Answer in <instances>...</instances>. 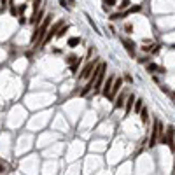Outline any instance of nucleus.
Returning a JSON list of instances; mask_svg holds the SVG:
<instances>
[{"label":"nucleus","mask_w":175,"mask_h":175,"mask_svg":"<svg viewBox=\"0 0 175 175\" xmlns=\"http://www.w3.org/2000/svg\"><path fill=\"white\" fill-rule=\"evenodd\" d=\"M124 102H126V95H124V93H121V95H117V98H116V103H114V107H116V109H121V107L124 105Z\"/></svg>","instance_id":"9"},{"label":"nucleus","mask_w":175,"mask_h":175,"mask_svg":"<svg viewBox=\"0 0 175 175\" xmlns=\"http://www.w3.org/2000/svg\"><path fill=\"white\" fill-rule=\"evenodd\" d=\"M131 6V2H130V0H123V2L119 4V11H124V9H128Z\"/></svg>","instance_id":"15"},{"label":"nucleus","mask_w":175,"mask_h":175,"mask_svg":"<svg viewBox=\"0 0 175 175\" xmlns=\"http://www.w3.org/2000/svg\"><path fill=\"white\" fill-rule=\"evenodd\" d=\"M51 14H48L46 18H44V21L40 23V26H37V30L32 33V40L37 44V46H39V44H42L44 42V39H46V33H48V30H49V25H51Z\"/></svg>","instance_id":"1"},{"label":"nucleus","mask_w":175,"mask_h":175,"mask_svg":"<svg viewBox=\"0 0 175 175\" xmlns=\"http://www.w3.org/2000/svg\"><path fill=\"white\" fill-rule=\"evenodd\" d=\"M140 9H142L140 6H133V7H131V6H130V7L126 9V14H130V12H138Z\"/></svg>","instance_id":"16"},{"label":"nucleus","mask_w":175,"mask_h":175,"mask_svg":"<svg viewBox=\"0 0 175 175\" xmlns=\"http://www.w3.org/2000/svg\"><path fill=\"white\" fill-rule=\"evenodd\" d=\"M142 49H144V51H151V49H152V46H144Z\"/></svg>","instance_id":"24"},{"label":"nucleus","mask_w":175,"mask_h":175,"mask_svg":"<svg viewBox=\"0 0 175 175\" xmlns=\"http://www.w3.org/2000/svg\"><path fill=\"white\" fill-rule=\"evenodd\" d=\"M165 135H166V144H168V145H170V149L173 151V149H175V144H173V137H175V128H173L172 124H170V126L166 128V133H165Z\"/></svg>","instance_id":"5"},{"label":"nucleus","mask_w":175,"mask_h":175,"mask_svg":"<svg viewBox=\"0 0 175 175\" xmlns=\"http://www.w3.org/2000/svg\"><path fill=\"white\" fill-rule=\"evenodd\" d=\"M145 68H147V72H158V70H159V67H158L156 63H147Z\"/></svg>","instance_id":"13"},{"label":"nucleus","mask_w":175,"mask_h":175,"mask_svg":"<svg viewBox=\"0 0 175 175\" xmlns=\"http://www.w3.org/2000/svg\"><path fill=\"white\" fill-rule=\"evenodd\" d=\"M67 44H68V48H77L79 44H81V39L79 37H70Z\"/></svg>","instance_id":"10"},{"label":"nucleus","mask_w":175,"mask_h":175,"mask_svg":"<svg viewBox=\"0 0 175 175\" xmlns=\"http://www.w3.org/2000/svg\"><path fill=\"white\" fill-rule=\"evenodd\" d=\"M40 2H42V0H33V12H39V7H40Z\"/></svg>","instance_id":"19"},{"label":"nucleus","mask_w":175,"mask_h":175,"mask_svg":"<svg viewBox=\"0 0 175 175\" xmlns=\"http://www.w3.org/2000/svg\"><path fill=\"white\" fill-rule=\"evenodd\" d=\"M142 105H144V100H142V98H138V100L133 103V110H135V114H140V110H142Z\"/></svg>","instance_id":"11"},{"label":"nucleus","mask_w":175,"mask_h":175,"mask_svg":"<svg viewBox=\"0 0 175 175\" xmlns=\"http://www.w3.org/2000/svg\"><path fill=\"white\" fill-rule=\"evenodd\" d=\"M95 67H96V61H90L88 65H84V68L81 70V79H90V75H91V72L95 70Z\"/></svg>","instance_id":"3"},{"label":"nucleus","mask_w":175,"mask_h":175,"mask_svg":"<svg viewBox=\"0 0 175 175\" xmlns=\"http://www.w3.org/2000/svg\"><path fill=\"white\" fill-rule=\"evenodd\" d=\"M133 103H135V95H128V96H126V102H124V114H126V116L131 112Z\"/></svg>","instance_id":"7"},{"label":"nucleus","mask_w":175,"mask_h":175,"mask_svg":"<svg viewBox=\"0 0 175 175\" xmlns=\"http://www.w3.org/2000/svg\"><path fill=\"white\" fill-rule=\"evenodd\" d=\"M25 9H26V4H23V6H19V9H18V16H23V12H25Z\"/></svg>","instance_id":"22"},{"label":"nucleus","mask_w":175,"mask_h":175,"mask_svg":"<svg viewBox=\"0 0 175 175\" xmlns=\"http://www.w3.org/2000/svg\"><path fill=\"white\" fill-rule=\"evenodd\" d=\"M75 61H77V56H75V54H70V56L67 58V63H68V65H72V63H75Z\"/></svg>","instance_id":"18"},{"label":"nucleus","mask_w":175,"mask_h":175,"mask_svg":"<svg viewBox=\"0 0 175 175\" xmlns=\"http://www.w3.org/2000/svg\"><path fill=\"white\" fill-rule=\"evenodd\" d=\"M124 30H126V33H131V30H133V26H131V25H124Z\"/></svg>","instance_id":"23"},{"label":"nucleus","mask_w":175,"mask_h":175,"mask_svg":"<svg viewBox=\"0 0 175 175\" xmlns=\"http://www.w3.org/2000/svg\"><path fill=\"white\" fill-rule=\"evenodd\" d=\"M173 98H175V93H173Z\"/></svg>","instance_id":"26"},{"label":"nucleus","mask_w":175,"mask_h":175,"mask_svg":"<svg viewBox=\"0 0 175 175\" xmlns=\"http://www.w3.org/2000/svg\"><path fill=\"white\" fill-rule=\"evenodd\" d=\"M91 88H93V82H91V81H88V84L84 86V90L81 91V96H86L88 93H90V91H91Z\"/></svg>","instance_id":"12"},{"label":"nucleus","mask_w":175,"mask_h":175,"mask_svg":"<svg viewBox=\"0 0 175 175\" xmlns=\"http://www.w3.org/2000/svg\"><path fill=\"white\" fill-rule=\"evenodd\" d=\"M121 84H123V81H121V79H114V84H112V90H110L109 98H114V96L119 93V88H121Z\"/></svg>","instance_id":"8"},{"label":"nucleus","mask_w":175,"mask_h":175,"mask_svg":"<svg viewBox=\"0 0 175 175\" xmlns=\"http://www.w3.org/2000/svg\"><path fill=\"white\" fill-rule=\"evenodd\" d=\"M140 116H142V121H144V123H147V121H149V112H147V109H144V107H142Z\"/></svg>","instance_id":"14"},{"label":"nucleus","mask_w":175,"mask_h":175,"mask_svg":"<svg viewBox=\"0 0 175 175\" xmlns=\"http://www.w3.org/2000/svg\"><path fill=\"white\" fill-rule=\"evenodd\" d=\"M81 61H82V58H81V60L77 58V61H75V63H72V72H75V70L79 68V65H81Z\"/></svg>","instance_id":"20"},{"label":"nucleus","mask_w":175,"mask_h":175,"mask_svg":"<svg viewBox=\"0 0 175 175\" xmlns=\"http://www.w3.org/2000/svg\"><path fill=\"white\" fill-rule=\"evenodd\" d=\"M123 46H124V49L128 51V54H130L131 58H135V44H133V40L123 39Z\"/></svg>","instance_id":"6"},{"label":"nucleus","mask_w":175,"mask_h":175,"mask_svg":"<svg viewBox=\"0 0 175 175\" xmlns=\"http://www.w3.org/2000/svg\"><path fill=\"white\" fill-rule=\"evenodd\" d=\"M114 75H109L107 79H105V82H103V88H102V93H103V96L105 98H109V95H110V90H112V84H114Z\"/></svg>","instance_id":"4"},{"label":"nucleus","mask_w":175,"mask_h":175,"mask_svg":"<svg viewBox=\"0 0 175 175\" xmlns=\"http://www.w3.org/2000/svg\"><path fill=\"white\" fill-rule=\"evenodd\" d=\"M173 49H175V46H173Z\"/></svg>","instance_id":"27"},{"label":"nucleus","mask_w":175,"mask_h":175,"mask_svg":"<svg viewBox=\"0 0 175 175\" xmlns=\"http://www.w3.org/2000/svg\"><path fill=\"white\" fill-rule=\"evenodd\" d=\"M67 30H68V25H67V26H65V25H63V26H61V28H60V30H58V33H56V37H63V35H65V32H67Z\"/></svg>","instance_id":"17"},{"label":"nucleus","mask_w":175,"mask_h":175,"mask_svg":"<svg viewBox=\"0 0 175 175\" xmlns=\"http://www.w3.org/2000/svg\"><path fill=\"white\" fill-rule=\"evenodd\" d=\"M2 172H4V166H2V165H0V173H2Z\"/></svg>","instance_id":"25"},{"label":"nucleus","mask_w":175,"mask_h":175,"mask_svg":"<svg viewBox=\"0 0 175 175\" xmlns=\"http://www.w3.org/2000/svg\"><path fill=\"white\" fill-rule=\"evenodd\" d=\"M165 135V128H163V123L159 119H154V128H152V133H151V138H149V147H154L158 144V138Z\"/></svg>","instance_id":"2"},{"label":"nucleus","mask_w":175,"mask_h":175,"mask_svg":"<svg viewBox=\"0 0 175 175\" xmlns=\"http://www.w3.org/2000/svg\"><path fill=\"white\" fill-rule=\"evenodd\" d=\"M103 4H105V7H112V6H116V0H103Z\"/></svg>","instance_id":"21"}]
</instances>
